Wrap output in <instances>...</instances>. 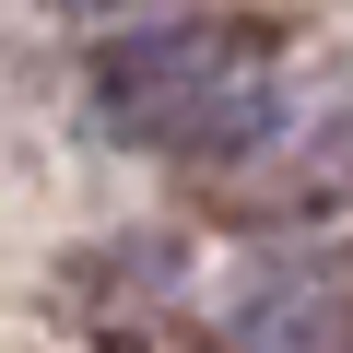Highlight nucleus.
<instances>
[{
  "label": "nucleus",
  "mask_w": 353,
  "mask_h": 353,
  "mask_svg": "<svg viewBox=\"0 0 353 353\" xmlns=\"http://www.w3.org/2000/svg\"><path fill=\"white\" fill-rule=\"evenodd\" d=\"M94 106L106 130L153 141V153H259L271 141V59L236 24H141L94 59Z\"/></svg>",
  "instance_id": "f257e3e1"
}]
</instances>
